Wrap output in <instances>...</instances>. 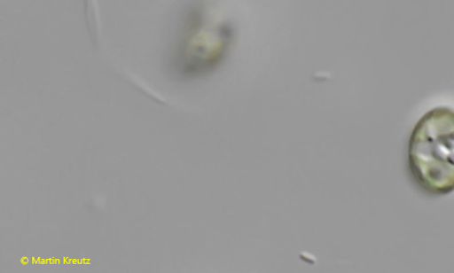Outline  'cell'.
<instances>
[{
  "instance_id": "cell-1",
  "label": "cell",
  "mask_w": 454,
  "mask_h": 273,
  "mask_svg": "<svg viewBox=\"0 0 454 273\" xmlns=\"http://www.w3.org/2000/svg\"><path fill=\"white\" fill-rule=\"evenodd\" d=\"M412 179L431 196L454 191V110L436 107L415 125L408 144Z\"/></svg>"
}]
</instances>
